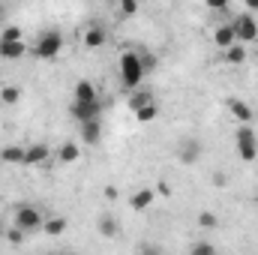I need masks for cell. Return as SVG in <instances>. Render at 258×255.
I'll return each instance as SVG.
<instances>
[{"label":"cell","mask_w":258,"mask_h":255,"mask_svg":"<svg viewBox=\"0 0 258 255\" xmlns=\"http://www.w3.org/2000/svg\"><path fill=\"white\" fill-rule=\"evenodd\" d=\"M144 75H147V69L141 63V54L123 51V54H120V84H123L126 90H135V87H141Z\"/></svg>","instance_id":"obj_1"},{"label":"cell","mask_w":258,"mask_h":255,"mask_svg":"<svg viewBox=\"0 0 258 255\" xmlns=\"http://www.w3.org/2000/svg\"><path fill=\"white\" fill-rule=\"evenodd\" d=\"M42 222H45V216H42V210H39L36 204H15V210H12V225L21 228L24 234L42 231Z\"/></svg>","instance_id":"obj_2"},{"label":"cell","mask_w":258,"mask_h":255,"mask_svg":"<svg viewBox=\"0 0 258 255\" xmlns=\"http://www.w3.org/2000/svg\"><path fill=\"white\" fill-rule=\"evenodd\" d=\"M63 51V36L57 30H42L33 42V57L36 60H54Z\"/></svg>","instance_id":"obj_3"},{"label":"cell","mask_w":258,"mask_h":255,"mask_svg":"<svg viewBox=\"0 0 258 255\" xmlns=\"http://www.w3.org/2000/svg\"><path fill=\"white\" fill-rule=\"evenodd\" d=\"M234 144H237V156L243 162H255L258 159V135L252 132V123H240L234 132Z\"/></svg>","instance_id":"obj_4"},{"label":"cell","mask_w":258,"mask_h":255,"mask_svg":"<svg viewBox=\"0 0 258 255\" xmlns=\"http://www.w3.org/2000/svg\"><path fill=\"white\" fill-rule=\"evenodd\" d=\"M231 27H234V36H237V42H243V45H249V42H255V39H258L255 12H243V15H237V18L231 21Z\"/></svg>","instance_id":"obj_5"},{"label":"cell","mask_w":258,"mask_h":255,"mask_svg":"<svg viewBox=\"0 0 258 255\" xmlns=\"http://www.w3.org/2000/svg\"><path fill=\"white\" fill-rule=\"evenodd\" d=\"M201 153H204V144H201L198 138H183V141L177 144V159H180L183 165H195V162L201 159Z\"/></svg>","instance_id":"obj_6"},{"label":"cell","mask_w":258,"mask_h":255,"mask_svg":"<svg viewBox=\"0 0 258 255\" xmlns=\"http://www.w3.org/2000/svg\"><path fill=\"white\" fill-rule=\"evenodd\" d=\"M153 201H156V189L153 186H138V189L129 195V207L135 213H144L147 207H153Z\"/></svg>","instance_id":"obj_7"},{"label":"cell","mask_w":258,"mask_h":255,"mask_svg":"<svg viewBox=\"0 0 258 255\" xmlns=\"http://www.w3.org/2000/svg\"><path fill=\"white\" fill-rule=\"evenodd\" d=\"M225 108L234 114V120H237V123H252V120H255V108H252L249 102L237 99V96H231V99L225 102Z\"/></svg>","instance_id":"obj_8"},{"label":"cell","mask_w":258,"mask_h":255,"mask_svg":"<svg viewBox=\"0 0 258 255\" xmlns=\"http://www.w3.org/2000/svg\"><path fill=\"white\" fill-rule=\"evenodd\" d=\"M78 126H81V144L96 147V144L102 141V120H99V117H93V120H81Z\"/></svg>","instance_id":"obj_9"},{"label":"cell","mask_w":258,"mask_h":255,"mask_svg":"<svg viewBox=\"0 0 258 255\" xmlns=\"http://www.w3.org/2000/svg\"><path fill=\"white\" fill-rule=\"evenodd\" d=\"M24 54H27L24 39H6V36H0V57L3 60H18Z\"/></svg>","instance_id":"obj_10"},{"label":"cell","mask_w":258,"mask_h":255,"mask_svg":"<svg viewBox=\"0 0 258 255\" xmlns=\"http://www.w3.org/2000/svg\"><path fill=\"white\" fill-rule=\"evenodd\" d=\"M99 111H102V102H99V99H96V102H72V117H75V123L93 120V117H99Z\"/></svg>","instance_id":"obj_11"},{"label":"cell","mask_w":258,"mask_h":255,"mask_svg":"<svg viewBox=\"0 0 258 255\" xmlns=\"http://www.w3.org/2000/svg\"><path fill=\"white\" fill-rule=\"evenodd\" d=\"M48 156H51V147L48 144H30V147H24V165H42V162H48Z\"/></svg>","instance_id":"obj_12"},{"label":"cell","mask_w":258,"mask_h":255,"mask_svg":"<svg viewBox=\"0 0 258 255\" xmlns=\"http://www.w3.org/2000/svg\"><path fill=\"white\" fill-rule=\"evenodd\" d=\"M213 42H216V48H228V45H234L237 42V36H234V27L231 24H219L216 30H213Z\"/></svg>","instance_id":"obj_13"},{"label":"cell","mask_w":258,"mask_h":255,"mask_svg":"<svg viewBox=\"0 0 258 255\" xmlns=\"http://www.w3.org/2000/svg\"><path fill=\"white\" fill-rule=\"evenodd\" d=\"M78 159H81V147H78L75 141H63V144L57 147V162L72 165V162H78Z\"/></svg>","instance_id":"obj_14"},{"label":"cell","mask_w":258,"mask_h":255,"mask_svg":"<svg viewBox=\"0 0 258 255\" xmlns=\"http://www.w3.org/2000/svg\"><path fill=\"white\" fill-rule=\"evenodd\" d=\"M0 159H3V165H24V147L21 144H6L0 150Z\"/></svg>","instance_id":"obj_15"},{"label":"cell","mask_w":258,"mask_h":255,"mask_svg":"<svg viewBox=\"0 0 258 255\" xmlns=\"http://www.w3.org/2000/svg\"><path fill=\"white\" fill-rule=\"evenodd\" d=\"M81 39H84V45H87V48H102V45H105V27H99V24L87 27Z\"/></svg>","instance_id":"obj_16"},{"label":"cell","mask_w":258,"mask_h":255,"mask_svg":"<svg viewBox=\"0 0 258 255\" xmlns=\"http://www.w3.org/2000/svg\"><path fill=\"white\" fill-rule=\"evenodd\" d=\"M99 93H96V84L93 81H78L75 84V102H96Z\"/></svg>","instance_id":"obj_17"},{"label":"cell","mask_w":258,"mask_h":255,"mask_svg":"<svg viewBox=\"0 0 258 255\" xmlns=\"http://www.w3.org/2000/svg\"><path fill=\"white\" fill-rule=\"evenodd\" d=\"M147 102H156L150 90H141V87L129 90V111H138V108H141V105H147Z\"/></svg>","instance_id":"obj_18"},{"label":"cell","mask_w":258,"mask_h":255,"mask_svg":"<svg viewBox=\"0 0 258 255\" xmlns=\"http://www.w3.org/2000/svg\"><path fill=\"white\" fill-rule=\"evenodd\" d=\"M222 54H225V63H231V66H240L243 60H246V48H243V42H234V45H228Z\"/></svg>","instance_id":"obj_19"},{"label":"cell","mask_w":258,"mask_h":255,"mask_svg":"<svg viewBox=\"0 0 258 255\" xmlns=\"http://www.w3.org/2000/svg\"><path fill=\"white\" fill-rule=\"evenodd\" d=\"M63 231H66V219L63 216H51V219L42 222V234H48V237H60Z\"/></svg>","instance_id":"obj_20"},{"label":"cell","mask_w":258,"mask_h":255,"mask_svg":"<svg viewBox=\"0 0 258 255\" xmlns=\"http://www.w3.org/2000/svg\"><path fill=\"white\" fill-rule=\"evenodd\" d=\"M132 114H135V120H138V123H150V120H156V117H159V105H156V102H147V105H141V108H138V111H132Z\"/></svg>","instance_id":"obj_21"},{"label":"cell","mask_w":258,"mask_h":255,"mask_svg":"<svg viewBox=\"0 0 258 255\" xmlns=\"http://www.w3.org/2000/svg\"><path fill=\"white\" fill-rule=\"evenodd\" d=\"M21 99V90L15 87V84H9V87H0V102H6V105H15Z\"/></svg>","instance_id":"obj_22"},{"label":"cell","mask_w":258,"mask_h":255,"mask_svg":"<svg viewBox=\"0 0 258 255\" xmlns=\"http://www.w3.org/2000/svg\"><path fill=\"white\" fill-rule=\"evenodd\" d=\"M99 231H102L105 237H114V234H117V222H114L111 216H102V219H99Z\"/></svg>","instance_id":"obj_23"},{"label":"cell","mask_w":258,"mask_h":255,"mask_svg":"<svg viewBox=\"0 0 258 255\" xmlns=\"http://www.w3.org/2000/svg\"><path fill=\"white\" fill-rule=\"evenodd\" d=\"M189 252H195V255H213V252H216V246H213V243H207V240H198V243L189 246Z\"/></svg>","instance_id":"obj_24"},{"label":"cell","mask_w":258,"mask_h":255,"mask_svg":"<svg viewBox=\"0 0 258 255\" xmlns=\"http://www.w3.org/2000/svg\"><path fill=\"white\" fill-rule=\"evenodd\" d=\"M0 36H6V39H24V30H21L18 24H9V27H3Z\"/></svg>","instance_id":"obj_25"},{"label":"cell","mask_w":258,"mask_h":255,"mask_svg":"<svg viewBox=\"0 0 258 255\" xmlns=\"http://www.w3.org/2000/svg\"><path fill=\"white\" fill-rule=\"evenodd\" d=\"M120 12L132 18V15H138V0H120Z\"/></svg>","instance_id":"obj_26"},{"label":"cell","mask_w":258,"mask_h":255,"mask_svg":"<svg viewBox=\"0 0 258 255\" xmlns=\"http://www.w3.org/2000/svg\"><path fill=\"white\" fill-rule=\"evenodd\" d=\"M216 222H219V219H216L213 213H198V225H201V228H216Z\"/></svg>","instance_id":"obj_27"},{"label":"cell","mask_w":258,"mask_h":255,"mask_svg":"<svg viewBox=\"0 0 258 255\" xmlns=\"http://www.w3.org/2000/svg\"><path fill=\"white\" fill-rule=\"evenodd\" d=\"M213 186H216V189H225V186H228V174L216 171V174H213Z\"/></svg>","instance_id":"obj_28"},{"label":"cell","mask_w":258,"mask_h":255,"mask_svg":"<svg viewBox=\"0 0 258 255\" xmlns=\"http://www.w3.org/2000/svg\"><path fill=\"white\" fill-rule=\"evenodd\" d=\"M204 3H207L210 9H225V6H228V0H204Z\"/></svg>","instance_id":"obj_29"},{"label":"cell","mask_w":258,"mask_h":255,"mask_svg":"<svg viewBox=\"0 0 258 255\" xmlns=\"http://www.w3.org/2000/svg\"><path fill=\"white\" fill-rule=\"evenodd\" d=\"M246 9L249 12H258V0H246Z\"/></svg>","instance_id":"obj_30"},{"label":"cell","mask_w":258,"mask_h":255,"mask_svg":"<svg viewBox=\"0 0 258 255\" xmlns=\"http://www.w3.org/2000/svg\"><path fill=\"white\" fill-rule=\"evenodd\" d=\"M3 15H6V3L0 0V21H3Z\"/></svg>","instance_id":"obj_31"},{"label":"cell","mask_w":258,"mask_h":255,"mask_svg":"<svg viewBox=\"0 0 258 255\" xmlns=\"http://www.w3.org/2000/svg\"><path fill=\"white\" fill-rule=\"evenodd\" d=\"M252 204H255V207H258V192H255V198H252Z\"/></svg>","instance_id":"obj_32"},{"label":"cell","mask_w":258,"mask_h":255,"mask_svg":"<svg viewBox=\"0 0 258 255\" xmlns=\"http://www.w3.org/2000/svg\"><path fill=\"white\" fill-rule=\"evenodd\" d=\"M255 117H258V111H255Z\"/></svg>","instance_id":"obj_33"}]
</instances>
